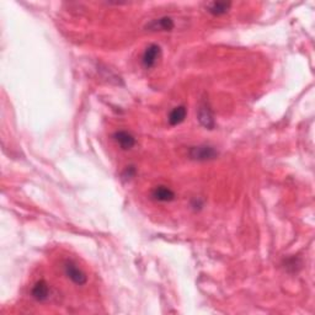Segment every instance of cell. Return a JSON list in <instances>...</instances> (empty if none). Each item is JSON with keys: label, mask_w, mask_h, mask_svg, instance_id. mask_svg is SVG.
<instances>
[{"label": "cell", "mask_w": 315, "mask_h": 315, "mask_svg": "<svg viewBox=\"0 0 315 315\" xmlns=\"http://www.w3.org/2000/svg\"><path fill=\"white\" fill-rule=\"evenodd\" d=\"M197 118L201 126H204L207 129H213L216 126V121H214L213 111H212L210 104L206 100H202L201 104L198 106V111H197Z\"/></svg>", "instance_id": "1"}, {"label": "cell", "mask_w": 315, "mask_h": 315, "mask_svg": "<svg viewBox=\"0 0 315 315\" xmlns=\"http://www.w3.org/2000/svg\"><path fill=\"white\" fill-rule=\"evenodd\" d=\"M189 156L197 162H207V160L216 159L218 156V151L210 145H198V147L191 148Z\"/></svg>", "instance_id": "2"}, {"label": "cell", "mask_w": 315, "mask_h": 315, "mask_svg": "<svg viewBox=\"0 0 315 315\" xmlns=\"http://www.w3.org/2000/svg\"><path fill=\"white\" fill-rule=\"evenodd\" d=\"M64 274L77 286H84L87 282V276L85 275V272L79 268L73 261H66L64 263Z\"/></svg>", "instance_id": "3"}, {"label": "cell", "mask_w": 315, "mask_h": 315, "mask_svg": "<svg viewBox=\"0 0 315 315\" xmlns=\"http://www.w3.org/2000/svg\"><path fill=\"white\" fill-rule=\"evenodd\" d=\"M160 56H162V48L158 44H149L145 48L143 57H142V64L145 69L153 68V66L156 65Z\"/></svg>", "instance_id": "4"}, {"label": "cell", "mask_w": 315, "mask_h": 315, "mask_svg": "<svg viewBox=\"0 0 315 315\" xmlns=\"http://www.w3.org/2000/svg\"><path fill=\"white\" fill-rule=\"evenodd\" d=\"M175 27L174 20L171 19V17L169 16H164V17H159V19H154L149 21V22L145 25V29L148 30V31H172Z\"/></svg>", "instance_id": "5"}, {"label": "cell", "mask_w": 315, "mask_h": 315, "mask_svg": "<svg viewBox=\"0 0 315 315\" xmlns=\"http://www.w3.org/2000/svg\"><path fill=\"white\" fill-rule=\"evenodd\" d=\"M114 141L120 145L121 149L129 150L136 145V138L127 131H117L114 133Z\"/></svg>", "instance_id": "6"}, {"label": "cell", "mask_w": 315, "mask_h": 315, "mask_svg": "<svg viewBox=\"0 0 315 315\" xmlns=\"http://www.w3.org/2000/svg\"><path fill=\"white\" fill-rule=\"evenodd\" d=\"M151 197L159 202H171L175 199V192L166 186H156L151 192Z\"/></svg>", "instance_id": "7"}, {"label": "cell", "mask_w": 315, "mask_h": 315, "mask_svg": "<svg viewBox=\"0 0 315 315\" xmlns=\"http://www.w3.org/2000/svg\"><path fill=\"white\" fill-rule=\"evenodd\" d=\"M230 7H232V3L230 2H212L208 3L207 11L213 16H222V15H226L230 10Z\"/></svg>", "instance_id": "8"}, {"label": "cell", "mask_w": 315, "mask_h": 315, "mask_svg": "<svg viewBox=\"0 0 315 315\" xmlns=\"http://www.w3.org/2000/svg\"><path fill=\"white\" fill-rule=\"evenodd\" d=\"M31 293L33 298L37 302H44L48 298V296H50V287H48L46 281L41 280L35 283Z\"/></svg>", "instance_id": "9"}, {"label": "cell", "mask_w": 315, "mask_h": 315, "mask_svg": "<svg viewBox=\"0 0 315 315\" xmlns=\"http://www.w3.org/2000/svg\"><path fill=\"white\" fill-rule=\"evenodd\" d=\"M186 116H187V108L181 105V106H177V107L172 108L170 114H169L168 121H169V123H170V126H177L184 122Z\"/></svg>", "instance_id": "10"}, {"label": "cell", "mask_w": 315, "mask_h": 315, "mask_svg": "<svg viewBox=\"0 0 315 315\" xmlns=\"http://www.w3.org/2000/svg\"><path fill=\"white\" fill-rule=\"evenodd\" d=\"M134 174H136V169L133 168V166H129V168H127L125 172H123V177L131 178L134 176Z\"/></svg>", "instance_id": "11"}]
</instances>
